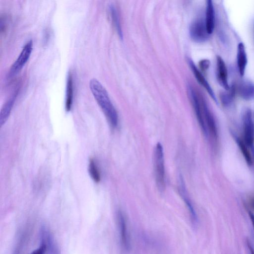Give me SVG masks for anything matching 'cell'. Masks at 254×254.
Instances as JSON below:
<instances>
[{
    "label": "cell",
    "instance_id": "19",
    "mask_svg": "<svg viewBox=\"0 0 254 254\" xmlns=\"http://www.w3.org/2000/svg\"><path fill=\"white\" fill-rule=\"evenodd\" d=\"M210 62L208 59H203L199 61V66L201 70L203 71H206L209 67Z\"/></svg>",
    "mask_w": 254,
    "mask_h": 254
},
{
    "label": "cell",
    "instance_id": "23",
    "mask_svg": "<svg viewBox=\"0 0 254 254\" xmlns=\"http://www.w3.org/2000/svg\"><path fill=\"white\" fill-rule=\"evenodd\" d=\"M247 246L250 252V254H254V248H253L251 243L249 241H247Z\"/></svg>",
    "mask_w": 254,
    "mask_h": 254
},
{
    "label": "cell",
    "instance_id": "24",
    "mask_svg": "<svg viewBox=\"0 0 254 254\" xmlns=\"http://www.w3.org/2000/svg\"></svg>",
    "mask_w": 254,
    "mask_h": 254
},
{
    "label": "cell",
    "instance_id": "22",
    "mask_svg": "<svg viewBox=\"0 0 254 254\" xmlns=\"http://www.w3.org/2000/svg\"><path fill=\"white\" fill-rule=\"evenodd\" d=\"M248 215L252 222L253 227L254 229V214L250 210H248Z\"/></svg>",
    "mask_w": 254,
    "mask_h": 254
},
{
    "label": "cell",
    "instance_id": "6",
    "mask_svg": "<svg viewBox=\"0 0 254 254\" xmlns=\"http://www.w3.org/2000/svg\"><path fill=\"white\" fill-rule=\"evenodd\" d=\"M32 46L33 42L31 40L25 44L17 59L10 67L8 74L9 77L13 76L21 69L30 57Z\"/></svg>",
    "mask_w": 254,
    "mask_h": 254
},
{
    "label": "cell",
    "instance_id": "3",
    "mask_svg": "<svg viewBox=\"0 0 254 254\" xmlns=\"http://www.w3.org/2000/svg\"><path fill=\"white\" fill-rule=\"evenodd\" d=\"M154 171L157 188L162 191L165 188V171L163 148L160 143L156 144L154 150Z\"/></svg>",
    "mask_w": 254,
    "mask_h": 254
},
{
    "label": "cell",
    "instance_id": "14",
    "mask_svg": "<svg viewBox=\"0 0 254 254\" xmlns=\"http://www.w3.org/2000/svg\"><path fill=\"white\" fill-rule=\"evenodd\" d=\"M233 137L248 165L249 166L253 165L254 161L252 154L249 150L248 147H249L246 144L244 140H242L238 136L233 134Z\"/></svg>",
    "mask_w": 254,
    "mask_h": 254
},
{
    "label": "cell",
    "instance_id": "20",
    "mask_svg": "<svg viewBox=\"0 0 254 254\" xmlns=\"http://www.w3.org/2000/svg\"><path fill=\"white\" fill-rule=\"evenodd\" d=\"M47 250L46 245L44 243L41 242L40 247L30 254H45Z\"/></svg>",
    "mask_w": 254,
    "mask_h": 254
},
{
    "label": "cell",
    "instance_id": "4",
    "mask_svg": "<svg viewBox=\"0 0 254 254\" xmlns=\"http://www.w3.org/2000/svg\"><path fill=\"white\" fill-rule=\"evenodd\" d=\"M189 33L191 39L197 43H202L207 41L209 37L205 19L198 18L194 20L189 28Z\"/></svg>",
    "mask_w": 254,
    "mask_h": 254
},
{
    "label": "cell",
    "instance_id": "8",
    "mask_svg": "<svg viewBox=\"0 0 254 254\" xmlns=\"http://www.w3.org/2000/svg\"><path fill=\"white\" fill-rule=\"evenodd\" d=\"M188 62L197 81L205 89L213 101L217 104L218 101L216 97L207 80L202 75L201 72L198 69L191 59L188 58Z\"/></svg>",
    "mask_w": 254,
    "mask_h": 254
},
{
    "label": "cell",
    "instance_id": "17",
    "mask_svg": "<svg viewBox=\"0 0 254 254\" xmlns=\"http://www.w3.org/2000/svg\"><path fill=\"white\" fill-rule=\"evenodd\" d=\"M110 10L113 25L115 27L119 36L121 39H123V34L118 11L115 6L113 5H110Z\"/></svg>",
    "mask_w": 254,
    "mask_h": 254
},
{
    "label": "cell",
    "instance_id": "2",
    "mask_svg": "<svg viewBox=\"0 0 254 254\" xmlns=\"http://www.w3.org/2000/svg\"><path fill=\"white\" fill-rule=\"evenodd\" d=\"M187 92L199 125L204 135L207 136L208 133L204 120V105L206 101L195 88L190 84L187 87Z\"/></svg>",
    "mask_w": 254,
    "mask_h": 254
},
{
    "label": "cell",
    "instance_id": "12",
    "mask_svg": "<svg viewBox=\"0 0 254 254\" xmlns=\"http://www.w3.org/2000/svg\"><path fill=\"white\" fill-rule=\"evenodd\" d=\"M205 22L207 32L210 35L214 30L215 25V12L211 0L206 1Z\"/></svg>",
    "mask_w": 254,
    "mask_h": 254
},
{
    "label": "cell",
    "instance_id": "10",
    "mask_svg": "<svg viewBox=\"0 0 254 254\" xmlns=\"http://www.w3.org/2000/svg\"><path fill=\"white\" fill-rule=\"evenodd\" d=\"M236 87L239 96L244 100L251 101L254 99V83L250 81L241 82Z\"/></svg>",
    "mask_w": 254,
    "mask_h": 254
},
{
    "label": "cell",
    "instance_id": "9",
    "mask_svg": "<svg viewBox=\"0 0 254 254\" xmlns=\"http://www.w3.org/2000/svg\"><path fill=\"white\" fill-rule=\"evenodd\" d=\"M217 78L220 85L225 90L230 87L228 80V71L225 62L219 56L216 57Z\"/></svg>",
    "mask_w": 254,
    "mask_h": 254
},
{
    "label": "cell",
    "instance_id": "11",
    "mask_svg": "<svg viewBox=\"0 0 254 254\" xmlns=\"http://www.w3.org/2000/svg\"><path fill=\"white\" fill-rule=\"evenodd\" d=\"M237 60L239 73L241 76H243L245 72L248 59L245 45L242 42L239 43L238 45Z\"/></svg>",
    "mask_w": 254,
    "mask_h": 254
},
{
    "label": "cell",
    "instance_id": "21",
    "mask_svg": "<svg viewBox=\"0 0 254 254\" xmlns=\"http://www.w3.org/2000/svg\"><path fill=\"white\" fill-rule=\"evenodd\" d=\"M248 204L250 208L254 210V195L250 197L248 200Z\"/></svg>",
    "mask_w": 254,
    "mask_h": 254
},
{
    "label": "cell",
    "instance_id": "18",
    "mask_svg": "<svg viewBox=\"0 0 254 254\" xmlns=\"http://www.w3.org/2000/svg\"><path fill=\"white\" fill-rule=\"evenodd\" d=\"M88 172L90 176L95 182L98 183L100 182L101 180L100 173L96 162L92 158L89 160Z\"/></svg>",
    "mask_w": 254,
    "mask_h": 254
},
{
    "label": "cell",
    "instance_id": "16",
    "mask_svg": "<svg viewBox=\"0 0 254 254\" xmlns=\"http://www.w3.org/2000/svg\"><path fill=\"white\" fill-rule=\"evenodd\" d=\"M236 92V87L235 85L230 86L228 90L221 92L219 95L220 100L225 107L229 106L233 101Z\"/></svg>",
    "mask_w": 254,
    "mask_h": 254
},
{
    "label": "cell",
    "instance_id": "5",
    "mask_svg": "<svg viewBox=\"0 0 254 254\" xmlns=\"http://www.w3.org/2000/svg\"><path fill=\"white\" fill-rule=\"evenodd\" d=\"M244 141L250 147H254V124L251 109H246L242 115Z\"/></svg>",
    "mask_w": 254,
    "mask_h": 254
},
{
    "label": "cell",
    "instance_id": "1",
    "mask_svg": "<svg viewBox=\"0 0 254 254\" xmlns=\"http://www.w3.org/2000/svg\"><path fill=\"white\" fill-rule=\"evenodd\" d=\"M89 87L94 97L110 125L113 128L116 127L118 124V115L107 90L95 78L90 80Z\"/></svg>",
    "mask_w": 254,
    "mask_h": 254
},
{
    "label": "cell",
    "instance_id": "15",
    "mask_svg": "<svg viewBox=\"0 0 254 254\" xmlns=\"http://www.w3.org/2000/svg\"><path fill=\"white\" fill-rule=\"evenodd\" d=\"M16 94H14L4 104L0 114V125L2 126L6 121L14 104Z\"/></svg>",
    "mask_w": 254,
    "mask_h": 254
},
{
    "label": "cell",
    "instance_id": "13",
    "mask_svg": "<svg viewBox=\"0 0 254 254\" xmlns=\"http://www.w3.org/2000/svg\"><path fill=\"white\" fill-rule=\"evenodd\" d=\"M73 80L72 76L70 72H69L67 75L66 94H65V108L67 112L69 111L71 108L73 101Z\"/></svg>",
    "mask_w": 254,
    "mask_h": 254
},
{
    "label": "cell",
    "instance_id": "7",
    "mask_svg": "<svg viewBox=\"0 0 254 254\" xmlns=\"http://www.w3.org/2000/svg\"><path fill=\"white\" fill-rule=\"evenodd\" d=\"M117 215L121 246L125 252H128L130 250V242L127 231L126 219L124 213L121 210L118 211Z\"/></svg>",
    "mask_w": 254,
    "mask_h": 254
}]
</instances>
